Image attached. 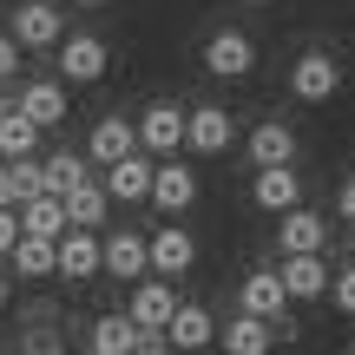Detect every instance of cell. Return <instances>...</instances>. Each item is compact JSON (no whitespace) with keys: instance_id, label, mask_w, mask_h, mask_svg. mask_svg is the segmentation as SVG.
<instances>
[{"instance_id":"obj_1","label":"cell","mask_w":355,"mask_h":355,"mask_svg":"<svg viewBox=\"0 0 355 355\" xmlns=\"http://www.w3.org/2000/svg\"><path fill=\"white\" fill-rule=\"evenodd\" d=\"M7 33L20 40V53H53L66 40V13L53 7V0H20L7 20Z\"/></svg>"},{"instance_id":"obj_2","label":"cell","mask_w":355,"mask_h":355,"mask_svg":"<svg viewBox=\"0 0 355 355\" xmlns=\"http://www.w3.org/2000/svg\"><path fill=\"white\" fill-rule=\"evenodd\" d=\"M204 73L211 79H250L257 73V40L243 33V26H217V33L204 40Z\"/></svg>"},{"instance_id":"obj_3","label":"cell","mask_w":355,"mask_h":355,"mask_svg":"<svg viewBox=\"0 0 355 355\" xmlns=\"http://www.w3.org/2000/svg\"><path fill=\"white\" fill-rule=\"evenodd\" d=\"M290 92L303 105H329L336 92H343V60H336V53H322V46H309L303 60L290 66Z\"/></svg>"},{"instance_id":"obj_4","label":"cell","mask_w":355,"mask_h":355,"mask_svg":"<svg viewBox=\"0 0 355 355\" xmlns=\"http://www.w3.org/2000/svg\"><path fill=\"white\" fill-rule=\"evenodd\" d=\"M230 145H237V119H230L224 105H191V112H184V152L224 158Z\"/></svg>"},{"instance_id":"obj_5","label":"cell","mask_w":355,"mask_h":355,"mask_svg":"<svg viewBox=\"0 0 355 355\" xmlns=\"http://www.w3.org/2000/svg\"><path fill=\"white\" fill-rule=\"evenodd\" d=\"M53 53H60V79L66 86H92V79H105V66H112V46H105L99 33H66Z\"/></svg>"},{"instance_id":"obj_6","label":"cell","mask_w":355,"mask_h":355,"mask_svg":"<svg viewBox=\"0 0 355 355\" xmlns=\"http://www.w3.org/2000/svg\"><path fill=\"white\" fill-rule=\"evenodd\" d=\"M184 112H191V105H171V99L145 105V112H139V152L178 158V152H184Z\"/></svg>"},{"instance_id":"obj_7","label":"cell","mask_w":355,"mask_h":355,"mask_svg":"<svg viewBox=\"0 0 355 355\" xmlns=\"http://www.w3.org/2000/svg\"><path fill=\"white\" fill-rule=\"evenodd\" d=\"M152 178H158V158L152 152H132V158H119V165H105V198L112 204H152Z\"/></svg>"},{"instance_id":"obj_8","label":"cell","mask_w":355,"mask_h":355,"mask_svg":"<svg viewBox=\"0 0 355 355\" xmlns=\"http://www.w3.org/2000/svg\"><path fill=\"white\" fill-rule=\"evenodd\" d=\"M250 204H257V211H270V217L296 211V204H303V171H296V165H257Z\"/></svg>"},{"instance_id":"obj_9","label":"cell","mask_w":355,"mask_h":355,"mask_svg":"<svg viewBox=\"0 0 355 355\" xmlns=\"http://www.w3.org/2000/svg\"><path fill=\"white\" fill-rule=\"evenodd\" d=\"M277 243H283V257H322L329 250V217H316L309 204H296V211L277 217Z\"/></svg>"},{"instance_id":"obj_10","label":"cell","mask_w":355,"mask_h":355,"mask_svg":"<svg viewBox=\"0 0 355 355\" xmlns=\"http://www.w3.org/2000/svg\"><path fill=\"white\" fill-rule=\"evenodd\" d=\"M237 309H243V316H263V322H283V316H290L283 277H277V270H250V277L237 283Z\"/></svg>"},{"instance_id":"obj_11","label":"cell","mask_w":355,"mask_h":355,"mask_svg":"<svg viewBox=\"0 0 355 355\" xmlns=\"http://www.w3.org/2000/svg\"><path fill=\"white\" fill-rule=\"evenodd\" d=\"M125 316L139 322V329H165V322L178 316V290H171V277H139V283H132Z\"/></svg>"},{"instance_id":"obj_12","label":"cell","mask_w":355,"mask_h":355,"mask_svg":"<svg viewBox=\"0 0 355 355\" xmlns=\"http://www.w3.org/2000/svg\"><path fill=\"white\" fill-rule=\"evenodd\" d=\"M132 152H139V119H119V112H105L86 139V165H119Z\"/></svg>"},{"instance_id":"obj_13","label":"cell","mask_w":355,"mask_h":355,"mask_svg":"<svg viewBox=\"0 0 355 355\" xmlns=\"http://www.w3.org/2000/svg\"><path fill=\"white\" fill-rule=\"evenodd\" d=\"M60 277L66 283H86V277H105V243H99V230H66L60 237Z\"/></svg>"},{"instance_id":"obj_14","label":"cell","mask_w":355,"mask_h":355,"mask_svg":"<svg viewBox=\"0 0 355 355\" xmlns=\"http://www.w3.org/2000/svg\"><path fill=\"white\" fill-rule=\"evenodd\" d=\"M217 349L224 355H270L277 349V322H263V316H230V322H217Z\"/></svg>"},{"instance_id":"obj_15","label":"cell","mask_w":355,"mask_h":355,"mask_svg":"<svg viewBox=\"0 0 355 355\" xmlns=\"http://www.w3.org/2000/svg\"><path fill=\"white\" fill-rule=\"evenodd\" d=\"M105 277H119V283L152 277V243H145L139 230H112V237H105Z\"/></svg>"},{"instance_id":"obj_16","label":"cell","mask_w":355,"mask_h":355,"mask_svg":"<svg viewBox=\"0 0 355 355\" xmlns=\"http://www.w3.org/2000/svg\"><path fill=\"white\" fill-rule=\"evenodd\" d=\"M152 204L165 217H184L191 204H198V171L191 165H171V158H158V178H152Z\"/></svg>"},{"instance_id":"obj_17","label":"cell","mask_w":355,"mask_h":355,"mask_svg":"<svg viewBox=\"0 0 355 355\" xmlns=\"http://www.w3.org/2000/svg\"><path fill=\"white\" fill-rule=\"evenodd\" d=\"M152 243V277H184L191 263H198V237H191L184 224H165L158 237H145Z\"/></svg>"},{"instance_id":"obj_18","label":"cell","mask_w":355,"mask_h":355,"mask_svg":"<svg viewBox=\"0 0 355 355\" xmlns=\"http://www.w3.org/2000/svg\"><path fill=\"white\" fill-rule=\"evenodd\" d=\"M277 277H283V290H290V303H316V296H329V277H336V270L322 263V257H283Z\"/></svg>"},{"instance_id":"obj_19","label":"cell","mask_w":355,"mask_h":355,"mask_svg":"<svg viewBox=\"0 0 355 355\" xmlns=\"http://www.w3.org/2000/svg\"><path fill=\"white\" fill-rule=\"evenodd\" d=\"M13 105H20V112L33 119L40 132H53V125L66 119V79H26V86H20V99H13Z\"/></svg>"},{"instance_id":"obj_20","label":"cell","mask_w":355,"mask_h":355,"mask_svg":"<svg viewBox=\"0 0 355 355\" xmlns=\"http://www.w3.org/2000/svg\"><path fill=\"white\" fill-rule=\"evenodd\" d=\"M165 336H171L178 355H198V349L217 343V322H211V309H204V303H178V316L165 322Z\"/></svg>"},{"instance_id":"obj_21","label":"cell","mask_w":355,"mask_h":355,"mask_svg":"<svg viewBox=\"0 0 355 355\" xmlns=\"http://www.w3.org/2000/svg\"><path fill=\"white\" fill-rule=\"evenodd\" d=\"M20 230H26V237H53V243H60L66 230H73V217H66V198H53V191H40V198H20Z\"/></svg>"},{"instance_id":"obj_22","label":"cell","mask_w":355,"mask_h":355,"mask_svg":"<svg viewBox=\"0 0 355 355\" xmlns=\"http://www.w3.org/2000/svg\"><path fill=\"white\" fill-rule=\"evenodd\" d=\"M243 152H250V165H296V132L283 125V119H263V125L243 139Z\"/></svg>"},{"instance_id":"obj_23","label":"cell","mask_w":355,"mask_h":355,"mask_svg":"<svg viewBox=\"0 0 355 355\" xmlns=\"http://www.w3.org/2000/svg\"><path fill=\"white\" fill-rule=\"evenodd\" d=\"M7 263L20 270L26 283H40V277H60V243H53V237H26V230H20V243L7 250Z\"/></svg>"},{"instance_id":"obj_24","label":"cell","mask_w":355,"mask_h":355,"mask_svg":"<svg viewBox=\"0 0 355 355\" xmlns=\"http://www.w3.org/2000/svg\"><path fill=\"white\" fill-rule=\"evenodd\" d=\"M86 343H92V355H132V349H139V322H132L125 309H112V316L92 322Z\"/></svg>"},{"instance_id":"obj_25","label":"cell","mask_w":355,"mask_h":355,"mask_svg":"<svg viewBox=\"0 0 355 355\" xmlns=\"http://www.w3.org/2000/svg\"><path fill=\"white\" fill-rule=\"evenodd\" d=\"M0 158H40V125L20 112V105L0 119Z\"/></svg>"},{"instance_id":"obj_26","label":"cell","mask_w":355,"mask_h":355,"mask_svg":"<svg viewBox=\"0 0 355 355\" xmlns=\"http://www.w3.org/2000/svg\"><path fill=\"white\" fill-rule=\"evenodd\" d=\"M105 204H112V198H105V184H92V178L66 191V217H73L79 230H99L105 224Z\"/></svg>"},{"instance_id":"obj_27","label":"cell","mask_w":355,"mask_h":355,"mask_svg":"<svg viewBox=\"0 0 355 355\" xmlns=\"http://www.w3.org/2000/svg\"><path fill=\"white\" fill-rule=\"evenodd\" d=\"M46 165V191L53 198H66L73 184H86V152H53V158H40Z\"/></svg>"},{"instance_id":"obj_28","label":"cell","mask_w":355,"mask_h":355,"mask_svg":"<svg viewBox=\"0 0 355 355\" xmlns=\"http://www.w3.org/2000/svg\"><path fill=\"white\" fill-rule=\"evenodd\" d=\"M329 296H336V309H343V316H355V263L329 277Z\"/></svg>"},{"instance_id":"obj_29","label":"cell","mask_w":355,"mask_h":355,"mask_svg":"<svg viewBox=\"0 0 355 355\" xmlns=\"http://www.w3.org/2000/svg\"><path fill=\"white\" fill-rule=\"evenodd\" d=\"M20 243V204H0V257Z\"/></svg>"},{"instance_id":"obj_30","label":"cell","mask_w":355,"mask_h":355,"mask_svg":"<svg viewBox=\"0 0 355 355\" xmlns=\"http://www.w3.org/2000/svg\"><path fill=\"white\" fill-rule=\"evenodd\" d=\"M13 73H20V40H13V33H0V86H7Z\"/></svg>"},{"instance_id":"obj_31","label":"cell","mask_w":355,"mask_h":355,"mask_svg":"<svg viewBox=\"0 0 355 355\" xmlns=\"http://www.w3.org/2000/svg\"><path fill=\"white\" fill-rule=\"evenodd\" d=\"M132 355H171V336L165 329H139V349Z\"/></svg>"},{"instance_id":"obj_32","label":"cell","mask_w":355,"mask_h":355,"mask_svg":"<svg viewBox=\"0 0 355 355\" xmlns=\"http://www.w3.org/2000/svg\"><path fill=\"white\" fill-rule=\"evenodd\" d=\"M26 355H60V329H33L26 336Z\"/></svg>"},{"instance_id":"obj_33","label":"cell","mask_w":355,"mask_h":355,"mask_svg":"<svg viewBox=\"0 0 355 355\" xmlns=\"http://www.w3.org/2000/svg\"><path fill=\"white\" fill-rule=\"evenodd\" d=\"M0 204H20V184H13V165L0 158Z\"/></svg>"},{"instance_id":"obj_34","label":"cell","mask_w":355,"mask_h":355,"mask_svg":"<svg viewBox=\"0 0 355 355\" xmlns=\"http://www.w3.org/2000/svg\"><path fill=\"white\" fill-rule=\"evenodd\" d=\"M336 211H343L349 224H355V178H343V198H336Z\"/></svg>"},{"instance_id":"obj_35","label":"cell","mask_w":355,"mask_h":355,"mask_svg":"<svg viewBox=\"0 0 355 355\" xmlns=\"http://www.w3.org/2000/svg\"><path fill=\"white\" fill-rule=\"evenodd\" d=\"M7 296H13V290H7V270H0V309H7Z\"/></svg>"},{"instance_id":"obj_36","label":"cell","mask_w":355,"mask_h":355,"mask_svg":"<svg viewBox=\"0 0 355 355\" xmlns=\"http://www.w3.org/2000/svg\"><path fill=\"white\" fill-rule=\"evenodd\" d=\"M7 112H13V99H7V86H0V119H7Z\"/></svg>"},{"instance_id":"obj_37","label":"cell","mask_w":355,"mask_h":355,"mask_svg":"<svg viewBox=\"0 0 355 355\" xmlns=\"http://www.w3.org/2000/svg\"><path fill=\"white\" fill-rule=\"evenodd\" d=\"M79 7H112V0H79Z\"/></svg>"},{"instance_id":"obj_38","label":"cell","mask_w":355,"mask_h":355,"mask_svg":"<svg viewBox=\"0 0 355 355\" xmlns=\"http://www.w3.org/2000/svg\"><path fill=\"white\" fill-rule=\"evenodd\" d=\"M243 7H277V0H243Z\"/></svg>"},{"instance_id":"obj_39","label":"cell","mask_w":355,"mask_h":355,"mask_svg":"<svg viewBox=\"0 0 355 355\" xmlns=\"http://www.w3.org/2000/svg\"><path fill=\"white\" fill-rule=\"evenodd\" d=\"M349 250H355V224H349Z\"/></svg>"}]
</instances>
